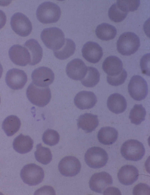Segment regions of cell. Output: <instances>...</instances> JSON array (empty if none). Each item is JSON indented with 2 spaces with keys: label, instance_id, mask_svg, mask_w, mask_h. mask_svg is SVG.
<instances>
[{
  "label": "cell",
  "instance_id": "6da1fadb",
  "mask_svg": "<svg viewBox=\"0 0 150 195\" xmlns=\"http://www.w3.org/2000/svg\"><path fill=\"white\" fill-rule=\"evenodd\" d=\"M61 14L59 6L50 1L45 2L40 4L36 11L38 20L45 24L56 22L59 20Z\"/></svg>",
  "mask_w": 150,
  "mask_h": 195
},
{
  "label": "cell",
  "instance_id": "7a4b0ae2",
  "mask_svg": "<svg viewBox=\"0 0 150 195\" xmlns=\"http://www.w3.org/2000/svg\"><path fill=\"white\" fill-rule=\"evenodd\" d=\"M41 38L45 46L53 51L60 49L65 42L63 32L57 27L45 28L41 33Z\"/></svg>",
  "mask_w": 150,
  "mask_h": 195
},
{
  "label": "cell",
  "instance_id": "3957f363",
  "mask_svg": "<svg viewBox=\"0 0 150 195\" xmlns=\"http://www.w3.org/2000/svg\"><path fill=\"white\" fill-rule=\"evenodd\" d=\"M140 45L139 37L132 32L122 33L117 43L118 51L122 55L129 56L133 54L138 50Z\"/></svg>",
  "mask_w": 150,
  "mask_h": 195
},
{
  "label": "cell",
  "instance_id": "277c9868",
  "mask_svg": "<svg viewBox=\"0 0 150 195\" xmlns=\"http://www.w3.org/2000/svg\"><path fill=\"white\" fill-rule=\"evenodd\" d=\"M27 97L33 104L43 107L50 101L51 92L48 87H41L31 83L28 87L26 91Z\"/></svg>",
  "mask_w": 150,
  "mask_h": 195
},
{
  "label": "cell",
  "instance_id": "5b68a950",
  "mask_svg": "<svg viewBox=\"0 0 150 195\" xmlns=\"http://www.w3.org/2000/svg\"><path fill=\"white\" fill-rule=\"evenodd\" d=\"M122 156L126 160L136 161L141 160L145 153L143 144L134 139L128 140L122 145L121 148Z\"/></svg>",
  "mask_w": 150,
  "mask_h": 195
},
{
  "label": "cell",
  "instance_id": "8992f818",
  "mask_svg": "<svg viewBox=\"0 0 150 195\" xmlns=\"http://www.w3.org/2000/svg\"><path fill=\"white\" fill-rule=\"evenodd\" d=\"M20 176L23 182L29 186H35L41 183L44 173L42 167L34 163L24 166L21 171Z\"/></svg>",
  "mask_w": 150,
  "mask_h": 195
},
{
  "label": "cell",
  "instance_id": "52a82bcc",
  "mask_svg": "<svg viewBox=\"0 0 150 195\" xmlns=\"http://www.w3.org/2000/svg\"><path fill=\"white\" fill-rule=\"evenodd\" d=\"M108 155L102 148L93 147L89 148L85 155V160L87 165L92 168H99L104 166L108 160Z\"/></svg>",
  "mask_w": 150,
  "mask_h": 195
},
{
  "label": "cell",
  "instance_id": "ba28073f",
  "mask_svg": "<svg viewBox=\"0 0 150 195\" xmlns=\"http://www.w3.org/2000/svg\"><path fill=\"white\" fill-rule=\"evenodd\" d=\"M128 89L130 95L135 100H143L148 94L147 83L142 77L139 75H134L132 77Z\"/></svg>",
  "mask_w": 150,
  "mask_h": 195
},
{
  "label": "cell",
  "instance_id": "9c48e42d",
  "mask_svg": "<svg viewBox=\"0 0 150 195\" xmlns=\"http://www.w3.org/2000/svg\"><path fill=\"white\" fill-rule=\"evenodd\" d=\"M10 24L12 29L20 36L26 37L31 33V23L29 18L21 13H16L12 16Z\"/></svg>",
  "mask_w": 150,
  "mask_h": 195
},
{
  "label": "cell",
  "instance_id": "30bf717a",
  "mask_svg": "<svg viewBox=\"0 0 150 195\" xmlns=\"http://www.w3.org/2000/svg\"><path fill=\"white\" fill-rule=\"evenodd\" d=\"M58 169L61 174L65 176L72 177L80 172L81 165L79 160L73 156H66L59 162Z\"/></svg>",
  "mask_w": 150,
  "mask_h": 195
},
{
  "label": "cell",
  "instance_id": "8fae6325",
  "mask_svg": "<svg viewBox=\"0 0 150 195\" xmlns=\"http://www.w3.org/2000/svg\"><path fill=\"white\" fill-rule=\"evenodd\" d=\"M5 81L7 86L14 90L22 89L27 81V76L23 70L16 68L9 70L7 72Z\"/></svg>",
  "mask_w": 150,
  "mask_h": 195
},
{
  "label": "cell",
  "instance_id": "7c38bea8",
  "mask_svg": "<svg viewBox=\"0 0 150 195\" xmlns=\"http://www.w3.org/2000/svg\"><path fill=\"white\" fill-rule=\"evenodd\" d=\"M32 82L41 87H48L53 82L54 74L50 68L45 67H39L33 71L31 74Z\"/></svg>",
  "mask_w": 150,
  "mask_h": 195
},
{
  "label": "cell",
  "instance_id": "4fadbf2b",
  "mask_svg": "<svg viewBox=\"0 0 150 195\" xmlns=\"http://www.w3.org/2000/svg\"><path fill=\"white\" fill-rule=\"evenodd\" d=\"M112 183L111 176L108 173L104 172L93 174L90 179L89 184L90 188L92 191L102 193Z\"/></svg>",
  "mask_w": 150,
  "mask_h": 195
},
{
  "label": "cell",
  "instance_id": "5bb4252c",
  "mask_svg": "<svg viewBox=\"0 0 150 195\" xmlns=\"http://www.w3.org/2000/svg\"><path fill=\"white\" fill-rule=\"evenodd\" d=\"M9 58L14 64L25 66L31 62V56L28 49L20 45L12 46L9 51Z\"/></svg>",
  "mask_w": 150,
  "mask_h": 195
},
{
  "label": "cell",
  "instance_id": "9a60e30c",
  "mask_svg": "<svg viewBox=\"0 0 150 195\" xmlns=\"http://www.w3.org/2000/svg\"><path fill=\"white\" fill-rule=\"evenodd\" d=\"M82 52L85 59L92 63L98 62L103 55L102 47L97 43L92 41L88 42L83 45Z\"/></svg>",
  "mask_w": 150,
  "mask_h": 195
},
{
  "label": "cell",
  "instance_id": "2e32d148",
  "mask_svg": "<svg viewBox=\"0 0 150 195\" xmlns=\"http://www.w3.org/2000/svg\"><path fill=\"white\" fill-rule=\"evenodd\" d=\"M87 67L83 61L80 59L75 58L67 65L66 72L68 76L75 80H80L85 76Z\"/></svg>",
  "mask_w": 150,
  "mask_h": 195
},
{
  "label": "cell",
  "instance_id": "e0dca14e",
  "mask_svg": "<svg viewBox=\"0 0 150 195\" xmlns=\"http://www.w3.org/2000/svg\"><path fill=\"white\" fill-rule=\"evenodd\" d=\"M97 101L96 96L92 91H82L78 93L74 99L75 106L81 110L93 108Z\"/></svg>",
  "mask_w": 150,
  "mask_h": 195
},
{
  "label": "cell",
  "instance_id": "ac0fdd59",
  "mask_svg": "<svg viewBox=\"0 0 150 195\" xmlns=\"http://www.w3.org/2000/svg\"><path fill=\"white\" fill-rule=\"evenodd\" d=\"M139 176L138 169L134 166L126 165L122 166L117 174L119 181L122 184L131 185L138 179Z\"/></svg>",
  "mask_w": 150,
  "mask_h": 195
},
{
  "label": "cell",
  "instance_id": "d6986e66",
  "mask_svg": "<svg viewBox=\"0 0 150 195\" xmlns=\"http://www.w3.org/2000/svg\"><path fill=\"white\" fill-rule=\"evenodd\" d=\"M102 67L107 75L111 77L119 75L123 69L121 60L115 56H110L107 57L103 62Z\"/></svg>",
  "mask_w": 150,
  "mask_h": 195
},
{
  "label": "cell",
  "instance_id": "ffe728a7",
  "mask_svg": "<svg viewBox=\"0 0 150 195\" xmlns=\"http://www.w3.org/2000/svg\"><path fill=\"white\" fill-rule=\"evenodd\" d=\"M98 116L91 113H86L81 115L77 120L78 128H81L86 133L94 130L99 125Z\"/></svg>",
  "mask_w": 150,
  "mask_h": 195
},
{
  "label": "cell",
  "instance_id": "44dd1931",
  "mask_svg": "<svg viewBox=\"0 0 150 195\" xmlns=\"http://www.w3.org/2000/svg\"><path fill=\"white\" fill-rule=\"evenodd\" d=\"M107 106L109 109L115 114L124 112L127 107V102L124 97L121 94L115 93L108 98Z\"/></svg>",
  "mask_w": 150,
  "mask_h": 195
},
{
  "label": "cell",
  "instance_id": "7402d4cb",
  "mask_svg": "<svg viewBox=\"0 0 150 195\" xmlns=\"http://www.w3.org/2000/svg\"><path fill=\"white\" fill-rule=\"evenodd\" d=\"M24 46L28 49L31 56L29 64L34 65L39 63L43 57V49L37 41L33 39L28 40L25 43Z\"/></svg>",
  "mask_w": 150,
  "mask_h": 195
},
{
  "label": "cell",
  "instance_id": "603a6c76",
  "mask_svg": "<svg viewBox=\"0 0 150 195\" xmlns=\"http://www.w3.org/2000/svg\"><path fill=\"white\" fill-rule=\"evenodd\" d=\"M33 144V140L29 136L21 134L14 139L13 146L16 151L20 154H24L31 150Z\"/></svg>",
  "mask_w": 150,
  "mask_h": 195
},
{
  "label": "cell",
  "instance_id": "cb8c5ba5",
  "mask_svg": "<svg viewBox=\"0 0 150 195\" xmlns=\"http://www.w3.org/2000/svg\"><path fill=\"white\" fill-rule=\"evenodd\" d=\"M118 135V132L114 128L105 127L99 130L97 134V138L101 143L105 145H110L116 142Z\"/></svg>",
  "mask_w": 150,
  "mask_h": 195
},
{
  "label": "cell",
  "instance_id": "d4e9b609",
  "mask_svg": "<svg viewBox=\"0 0 150 195\" xmlns=\"http://www.w3.org/2000/svg\"><path fill=\"white\" fill-rule=\"evenodd\" d=\"M21 126L20 119L16 116L11 115L6 117L4 120L2 127L7 136H11L18 131Z\"/></svg>",
  "mask_w": 150,
  "mask_h": 195
},
{
  "label": "cell",
  "instance_id": "484cf974",
  "mask_svg": "<svg viewBox=\"0 0 150 195\" xmlns=\"http://www.w3.org/2000/svg\"><path fill=\"white\" fill-rule=\"evenodd\" d=\"M95 34L99 39L103 40H109L114 38L117 31L113 26L103 23L98 25L95 30Z\"/></svg>",
  "mask_w": 150,
  "mask_h": 195
},
{
  "label": "cell",
  "instance_id": "4316f807",
  "mask_svg": "<svg viewBox=\"0 0 150 195\" xmlns=\"http://www.w3.org/2000/svg\"><path fill=\"white\" fill-rule=\"evenodd\" d=\"M75 49L76 45L74 41L70 39L66 38L64 45L59 50L53 51V53L58 59L65 60L74 54Z\"/></svg>",
  "mask_w": 150,
  "mask_h": 195
},
{
  "label": "cell",
  "instance_id": "83f0119b",
  "mask_svg": "<svg viewBox=\"0 0 150 195\" xmlns=\"http://www.w3.org/2000/svg\"><path fill=\"white\" fill-rule=\"evenodd\" d=\"M100 76V73L96 68L92 67H87L86 74L81 80V82L86 87H93L99 82Z\"/></svg>",
  "mask_w": 150,
  "mask_h": 195
},
{
  "label": "cell",
  "instance_id": "f1b7e54d",
  "mask_svg": "<svg viewBox=\"0 0 150 195\" xmlns=\"http://www.w3.org/2000/svg\"><path fill=\"white\" fill-rule=\"evenodd\" d=\"M36 150L34 153L36 160L40 163L46 165L52 160V155L50 149L42 146L41 143L37 145Z\"/></svg>",
  "mask_w": 150,
  "mask_h": 195
},
{
  "label": "cell",
  "instance_id": "f546056e",
  "mask_svg": "<svg viewBox=\"0 0 150 195\" xmlns=\"http://www.w3.org/2000/svg\"><path fill=\"white\" fill-rule=\"evenodd\" d=\"M146 114V110L142 105L136 104L131 110L129 118L132 123L139 125L144 121Z\"/></svg>",
  "mask_w": 150,
  "mask_h": 195
},
{
  "label": "cell",
  "instance_id": "4dcf8cb0",
  "mask_svg": "<svg viewBox=\"0 0 150 195\" xmlns=\"http://www.w3.org/2000/svg\"><path fill=\"white\" fill-rule=\"evenodd\" d=\"M128 13L121 10L116 4H112L108 11V16L111 20L115 22L122 21L126 17Z\"/></svg>",
  "mask_w": 150,
  "mask_h": 195
},
{
  "label": "cell",
  "instance_id": "1f68e13d",
  "mask_svg": "<svg viewBox=\"0 0 150 195\" xmlns=\"http://www.w3.org/2000/svg\"><path fill=\"white\" fill-rule=\"evenodd\" d=\"M140 3V1L139 0H118L116 4L122 11L128 13L137 10Z\"/></svg>",
  "mask_w": 150,
  "mask_h": 195
},
{
  "label": "cell",
  "instance_id": "d6a6232c",
  "mask_svg": "<svg viewBox=\"0 0 150 195\" xmlns=\"http://www.w3.org/2000/svg\"><path fill=\"white\" fill-rule=\"evenodd\" d=\"M42 139L45 144L53 146L58 143L60 140V135L56 130L48 129L44 133Z\"/></svg>",
  "mask_w": 150,
  "mask_h": 195
},
{
  "label": "cell",
  "instance_id": "836d02e7",
  "mask_svg": "<svg viewBox=\"0 0 150 195\" xmlns=\"http://www.w3.org/2000/svg\"><path fill=\"white\" fill-rule=\"evenodd\" d=\"M127 73L123 69L121 73L119 75L114 77L107 76V82L111 85L117 86L123 84L127 77Z\"/></svg>",
  "mask_w": 150,
  "mask_h": 195
},
{
  "label": "cell",
  "instance_id": "e575fe53",
  "mask_svg": "<svg viewBox=\"0 0 150 195\" xmlns=\"http://www.w3.org/2000/svg\"><path fill=\"white\" fill-rule=\"evenodd\" d=\"M150 54L145 55L141 58L140 61V66L142 73L150 76Z\"/></svg>",
  "mask_w": 150,
  "mask_h": 195
},
{
  "label": "cell",
  "instance_id": "d590c367",
  "mask_svg": "<svg viewBox=\"0 0 150 195\" xmlns=\"http://www.w3.org/2000/svg\"><path fill=\"white\" fill-rule=\"evenodd\" d=\"M150 187L147 184L140 183L135 186L133 190V194L134 195H150Z\"/></svg>",
  "mask_w": 150,
  "mask_h": 195
},
{
  "label": "cell",
  "instance_id": "8d00e7d4",
  "mask_svg": "<svg viewBox=\"0 0 150 195\" xmlns=\"http://www.w3.org/2000/svg\"><path fill=\"white\" fill-rule=\"evenodd\" d=\"M34 194L55 195V193L54 189L52 186H45L37 190Z\"/></svg>",
  "mask_w": 150,
  "mask_h": 195
},
{
  "label": "cell",
  "instance_id": "74e56055",
  "mask_svg": "<svg viewBox=\"0 0 150 195\" xmlns=\"http://www.w3.org/2000/svg\"><path fill=\"white\" fill-rule=\"evenodd\" d=\"M105 189L103 193V195H121L120 191L117 188L109 187Z\"/></svg>",
  "mask_w": 150,
  "mask_h": 195
},
{
  "label": "cell",
  "instance_id": "f35d334b",
  "mask_svg": "<svg viewBox=\"0 0 150 195\" xmlns=\"http://www.w3.org/2000/svg\"><path fill=\"white\" fill-rule=\"evenodd\" d=\"M6 21V17L5 13L0 10V29L5 25Z\"/></svg>",
  "mask_w": 150,
  "mask_h": 195
},
{
  "label": "cell",
  "instance_id": "ab89813d",
  "mask_svg": "<svg viewBox=\"0 0 150 195\" xmlns=\"http://www.w3.org/2000/svg\"><path fill=\"white\" fill-rule=\"evenodd\" d=\"M3 72V69L0 63V79L1 78Z\"/></svg>",
  "mask_w": 150,
  "mask_h": 195
},
{
  "label": "cell",
  "instance_id": "60d3db41",
  "mask_svg": "<svg viewBox=\"0 0 150 195\" xmlns=\"http://www.w3.org/2000/svg\"><path fill=\"white\" fill-rule=\"evenodd\" d=\"M0 102H1V98H0Z\"/></svg>",
  "mask_w": 150,
  "mask_h": 195
}]
</instances>
